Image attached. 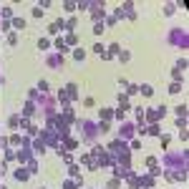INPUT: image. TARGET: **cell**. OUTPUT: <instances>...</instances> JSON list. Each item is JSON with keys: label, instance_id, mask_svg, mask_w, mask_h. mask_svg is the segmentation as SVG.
<instances>
[{"label": "cell", "instance_id": "1", "mask_svg": "<svg viewBox=\"0 0 189 189\" xmlns=\"http://www.w3.org/2000/svg\"><path fill=\"white\" fill-rule=\"evenodd\" d=\"M83 129H86V136H88V139H91V136L96 134V131H93L96 126H93V124H88V121H83Z\"/></svg>", "mask_w": 189, "mask_h": 189}, {"label": "cell", "instance_id": "2", "mask_svg": "<svg viewBox=\"0 0 189 189\" xmlns=\"http://www.w3.org/2000/svg\"><path fill=\"white\" fill-rule=\"evenodd\" d=\"M121 134H124V139H129V136L134 134V126H131V124H124V131H121Z\"/></svg>", "mask_w": 189, "mask_h": 189}, {"label": "cell", "instance_id": "3", "mask_svg": "<svg viewBox=\"0 0 189 189\" xmlns=\"http://www.w3.org/2000/svg\"><path fill=\"white\" fill-rule=\"evenodd\" d=\"M61 28H63V23H61V20H56V23L50 25V33H58V30H61Z\"/></svg>", "mask_w": 189, "mask_h": 189}, {"label": "cell", "instance_id": "4", "mask_svg": "<svg viewBox=\"0 0 189 189\" xmlns=\"http://www.w3.org/2000/svg\"><path fill=\"white\" fill-rule=\"evenodd\" d=\"M141 93H144V96H151V86H141Z\"/></svg>", "mask_w": 189, "mask_h": 189}, {"label": "cell", "instance_id": "5", "mask_svg": "<svg viewBox=\"0 0 189 189\" xmlns=\"http://www.w3.org/2000/svg\"><path fill=\"white\" fill-rule=\"evenodd\" d=\"M66 189H76V184L73 182H66Z\"/></svg>", "mask_w": 189, "mask_h": 189}]
</instances>
